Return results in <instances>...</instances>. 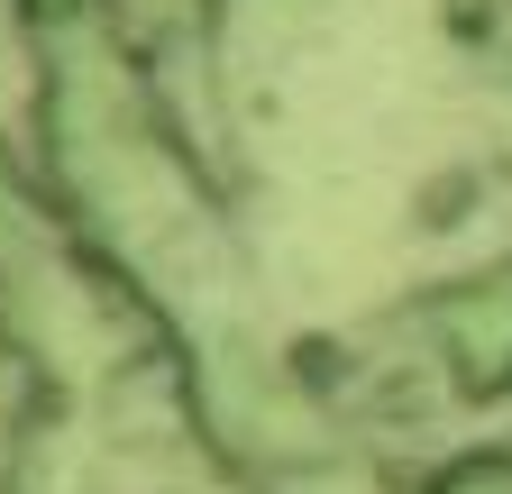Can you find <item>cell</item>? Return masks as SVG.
Returning <instances> with one entry per match:
<instances>
[{
    "instance_id": "2",
    "label": "cell",
    "mask_w": 512,
    "mask_h": 494,
    "mask_svg": "<svg viewBox=\"0 0 512 494\" xmlns=\"http://www.w3.org/2000/svg\"><path fill=\"white\" fill-rule=\"evenodd\" d=\"M412 494H512V440H467L412 476Z\"/></svg>"
},
{
    "instance_id": "1",
    "label": "cell",
    "mask_w": 512,
    "mask_h": 494,
    "mask_svg": "<svg viewBox=\"0 0 512 494\" xmlns=\"http://www.w3.org/2000/svg\"><path fill=\"white\" fill-rule=\"evenodd\" d=\"M412 357H421L430 385H448L476 412L512 403V266L439 284L421 302V321H412Z\"/></svg>"
}]
</instances>
